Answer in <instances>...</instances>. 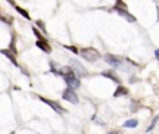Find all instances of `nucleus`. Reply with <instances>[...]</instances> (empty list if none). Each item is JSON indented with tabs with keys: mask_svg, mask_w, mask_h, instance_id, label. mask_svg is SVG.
I'll use <instances>...</instances> for the list:
<instances>
[{
	"mask_svg": "<svg viewBox=\"0 0 159 134\" xmlns=\"http://www.w3.org/2000/svg\"><path fill=\"white\" fill-rule=\"evenodd\" d=\"M80 53L88 62H94V61H98L101 58V53L98 52V50H96L93 47H83L80 51Z\"/></svg>",
	"mask_w": 159,
	"mask_h": 134,
	"instance_id": "obj_1",
	"label": "nucleus"
},
{
	"mask_svg": "<svg viewBox=\"0 0 159 134\" xmlns=\"http://www.w3.org/2000/svg\"><path fill=\"white\" fill-rule=\"evenodd\" d=\"M63 78H65V81H66V83H67V86L70 88H78L81 86V82H80V79H78V77H77V74L75 72L65 74Z\"/></svg>",
	"mask_w": 159,
	"mask_h": 134,
	"instance_id": "obj_2",
	"label": "nucleus"
},
{
	"mask_svg": "<svg viewBox=\"0 0 159 134\" xmlns=\"http://www.w3.org/2000/svg\"><path fill=\"white\" fill-rule=\"evenodd\" d=\"M71 65H72V69L73 72L78 76V77H87L88 72L84 69V67L82 66V63L77 60H71Z\"/></svg>",
	"mask_w": 159,
	"mask_h": 134,
	"instance_id": "obj_3",
	"label": "nucleus"
},
{
	"mask_svg": "<svg viewBox=\"0 0 159 134\" xmlns=\"http://www.w3.org/2000/svg\"><path fill=\"white\" fill-rule=\"evenodd\" d=\"M104 61H106L109 66H112V67H114V68H119V67L122 66V60H120L119 57L114 56V55H111V53L104 55Z\"/></svg>",
	"mask_w": 159,
	"mask_h": 134,
	"instance_id": "obj_4",
	"label": "nucleus"
},
{
	"mask_svg": "<svg viewBox=\"0 0 159 134\" xmlns=\"http://www.w3.org/2000/svg\"><path fill=\"white\" fill-rule=\"evenodd\" d=\"M62 98H63L65 100H68L70 103H73V104H77V103H78V97H77V94L72 91V88L65 89L63 93H62Z\"/></svg>",
	"mask_w": 159,
	"mask_h": 134,
	"instance_id": "obj_5",
	"label": "nucleus"
},
{
	"mask_svg": "<svg viewBox=\"0 0 159 134\" xmlns=\"http://www.w3.org/2000/svg\"><path fill=\"white\" fill-rule=\"evenodd\" d=\"M36 46H37L40 50H42L43 52H46V53H50V52H51V46H50L45 40H37V41H36Z\"/></svg>",
	"mask_w": 159,
	"mask_h": 134,
	"instance_id": "obj_6",
	"label": "nucleus"
},
{
	"mask_svg": "<svg viewBox=\"0 0 159 134\" xmlns=\"http://www.w3.org/2000/svg\"><path fill=\"white\" fill-rule=\"evenodd\" d=\"M40 99H41L42 102H45L46 104H48V105H50L52 109H55L56 112H60V113H61V112H63V108H62L60 104H57V103H53L52 100H50V99H46V98H43V97H40Z\"/></svg>",
	"mask_w": 159,
	"mask_h": 134,
	"instance_id": "obj_7",
	"label": "nucleus"
},
{
	"mask_svg": "<svg viewBox=\"0 0 159 134\" xmlns=\"http://www.w3.org/2000/svg\"><path fill=\"white\" fill-rule=\"evenodd\" d=\"M117 12H118L122 17H124L125 20H128L129 22H134V21L137 20L132 14H129V12H128V10H123V9H120V10H117Z\"/></svg>",
	"mask_w": 159,
	"mask_h": 134,
	"instance_id": "obj_8",
	"label": "nucleus"
},
{
	"mask_svg": "<svg viewBox=\"0 0 159 134\" xmlns=\"http://www.w3.org/2000/svg\"><path fill=\"white\" fill-rule=\"evenodd\" d=\"M102 76H104V77H107V78L114 81L116 83H120V78H118V76H117L116 73H113V71H111V69L103 71V72H102Z\"/></svg>",
	"mask_w": 159,
	"mask_h": 134,
	"instance_id": "obj_9",
	"label": "nucleus"
},
{
	"mask_svg": "<svg viewBox=\"0 0 159 134\" xmlns=\"http://www.w3.org/2000/svg\"><path fill=\"white\" fill-rule=\"evenodd\" d=\"M0 52H1L2 55H5L15 66H17V62H16V58H15V53H14V52H11V51H9V50H1Z\"/></svg>",
	"mask_w": 159,
	"mask_h": 134,
	"instance_id": "obj_10",
	"label": "nucleus"
},
{
	"mask_svg": "<svg viewBox=\"0 0 159 134\" xmlns=\"http://www.w3.org/2000/svg\"><path fill=\"white\" fill-rule=\"evenodd\" d=\"M127 93H128L127 88H124L123 86H118L117 89H116L114 93H113V97H120V96H124V94H127Z\"/></svg>",
	"mask_w": 159,
	"mask_h": 134,
	"instance_id": "obj_11",
	"label": "nucleus"
},
{
	"mask_svg": "<svg viewBox=\"0 0 159 134\" xmlns=\"http://www.w3.org/2000/svg\"><path fill=\"white\" fill-rule=\"evenodd\" d=\"M113 9H114L116 11H117V10H120V9L127 10V4H125L123 0H117L116 4H114V6H113Z\"/></svg>",
	"mask_w": 159,
	"mask_h": 134,
	"instance_id": "obj_12",
	"label": "nucleus"
},
{
	"mask_svg": "<svg viewBox=\"0 0 159 134\" xmlns=\"http://www.w3.org/2000/svg\"><path fill=\"white\" fill-rule=\"evenodd\" d=\"M137 125H138L137 119H129V120L124 122V124H123V127H125V128H135Z\"/></svg>",
	"mask_w": 159,
	"mask_h": 134,
	"instance_id": "obj_13",
	"label": "nucleus"
},
{
	"mask_svg": "<svg viewBox=\"0 0 159 134\" xmlns=\"http://www.w3.org/2000/svg\"><path fill=\"white\" fill-rule=\"evenodd\" d=\"M15 10H16V11H17L19 14H21V15H22V16H24V17H25L26 20H30V19H31V17H30V15H29V12H27L26 10L21 9L20 6H15Z\"/></svg>",
	"mask_w": 159,
	"mask_h": 134,
	"instance_id": "obj_14",
	"label": "nucleus"
},
{
	"mask_svg": "<svg viewBox=\"0 0 159 134\" xmlns=\"http://www.w3.org/2000/svg\"><path fill=\"white\" fill-rule=\"evenodd\" d=\"M158 120H159V115H157V117L154 118V120L152 122V124H150V125L148 127V129H147V132H150V130H152V129H153V128L155 127V124H157V122H158Z\"/></svg>",
	"mask_w": 159,
	"mask_h": 134,
	"instance_id": "obj_15",
	"label": "nucleus"
},
{
	"mask_svg": "<svg viewBox=\"0 0 159 134\" xmlns=\"http://www.w3.org/2000/svg\"><path fill=\"white\" fill-rule=\"evenodd\" d=\"M32 31H34V34H35V35L37 36V38H39V40H42V36H41V34L39 32V30H37V29H36L35 26L32 27Z\"/></svg>",
	"mask_w": 159,
	"mask_h": 134,
	"instance_id": "obj_16",
	"label": "nucleus"
},
{
	"mask_svg": "<svg viewBox=\"0 0 159 134\" xmlns=\"http://www.w3.org/2000/svg\"><path fill=\"white\" fill-rule=\"evenodd\" d=\"M65 48H67V50H70V51H72L73 53H77L78 51H77V48L76 47H73V46H63Z\"/></svg>",
	"mask_w": 159,
	"mask_h": 134,
	"instance_id": "obj_17",
	"label": "nucleus"
},
{
	"mask_svg": "<svg viewBox=\"0 0 159 134\" xmlns=\"http://www.w3.org/2000/svg\"><path fill=\"white\" fill-rule=\"evenodd\" d=\"M37 25H40V27H41V30L46 32V29H45V25L42 24V21H40V20H39V21H37Z\"/></svg>",
	"mask_w": 159,
	"mask_h": 134,
	"instance_id": "obj_18",
	"label": "nucleus"
},
{
	"mask_svg": "<svg viewBox=\"0 0 159 134\" xmlns=\"http://www.w3.org/2000/svg\"><path fill=\"white\" fill-rule=\"evenodd\" d=\"M155 57L159 60V50H155Z\"/></svg>",
	"mask_w": 159,
	"mask_h": 134,
	"instance_id": "obj_19",
	"label": "nucleus"
},
{
	"mask_svg": "<svg viewBox=\"0 0 159 134\" xmlns=\"http://www.w3.org/2000/svg\"><path fill=\"white\" fill-rule=\"evenodd\" d=\"M7 1H9L10 4H14V2H12V0H7Z\"/></svg>",
	"mask_w": 159,
	"mask_h": 134,
	"instance_id": "obj_20",
	"label": "nucleus"
}]
</instances>
